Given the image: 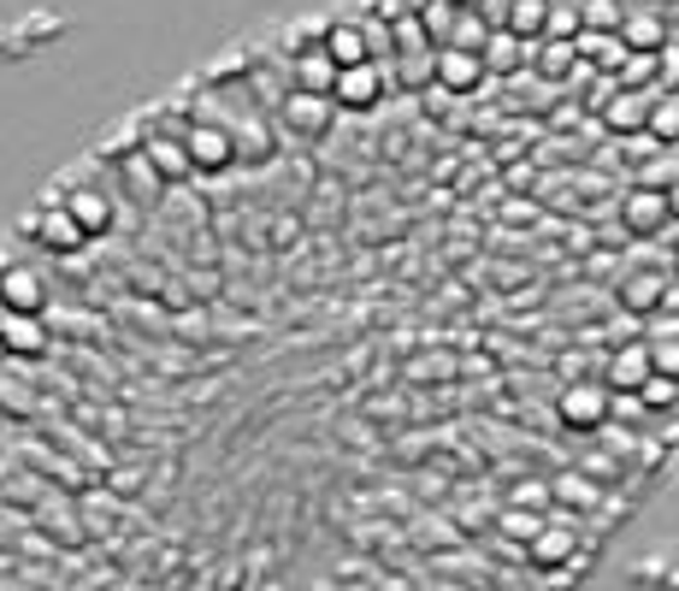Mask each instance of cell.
Wrapping results in <instances>:
<instances>
[{"instance_id": "obj_25", "label": "cell", "mask_w": 679, "mask_h": 591, "mask_svg": "<svg viewBox=\"0 0 679 591\" xmlns=\"http://www.w3.org/2000/svg\"><path fill=\"white\" fill-rule=\"evenodd\" d=\"M550 497H568V503H580V509H597V503H603V492H597V485H585L580 473H556Z\"/></svg>"}, {"instance_id": "obj_8", "label": "cell", "mask_w": 679, "mask_h": 591, "mask_svg": "<svg viewBox=\"0 0 679 591\" xmlns=\"http://www.w3.org/2000/svg\"><path fill=\"white\" fill-rule=\"evenodd\" d=\"M526 544H532V562H538V568H561V562H573V551H580V527L561 515V521H544Z\"/></svg>"}, {"instance_id": "obj_12", "label": "cell", "mask_w": 679, "mask_h": 591, "mask_svg": "<svg viewBox=\"0 0 679 591\" xmlns=\"http://www.w3.org/2000/svg\"><path fill=\"white\" fill-rule=\"evenodd\" d=\"M0 302H7L12 314H41L48 308V279H41L36 267H12L7 279H0Z\"/></svg>"}, {"instance_id": "obj_9", "label": "cell", "mask_w": 679, "mask_h": 591, "mask_svg": "<svg viewBox=\"0 0 679 591\" xmlns=\"http://www.w3.org/2000/svg\"><path fill=\"white\" fill-rule=\"evenodd\" d=\"M60 208L78 220L83 237H107V231H112V196L107 190H65Z\"/></svg>"}, {"instance_id": "obj_16", "label": "cell", "mask_w": 679, "mask_h": 591, "mask_svg": "<svg viewBox=\"0 0 679 591\" xmlns=\"http://www.w3.org/2000/svg\"><path fill=\"white\" fill-rule=\"evenodd\" d=\"M620 42H627L632 54H656L662 42H668V24H662V12H627V19H620V31H615Z\"/></svg>"}, {"instance_id": "obj_19", "label": "cell", "mask_w": 679, "mask_h": 591, "mask_svg": "<svg viewBox=\"0 0 679 591\" xmlns=\"http://www.w3.org/2000/svg\"><path fill=\"white\" fill-rule=\"evenodd\" d=\"M620 302H627L632 314H656L662 302H668V279H662V272H632V279L620 284Z\"/></svg>"}, {"instance_id": "obj_10", "label": "cell", "mask_w": 679, "mask_h": 591, "mask_svg": "<svg viewBox=\"0 0 679 591\" xmlns=\"http://www.w3.org/2000/svg\"><path fill=\"white\" fill-rule=\"evenodd\" d=\"M31 237L41 243V249H60V255H78L83 243H90V237L78 231V220H71V213L60 208V201H53V208H41L36 220H31Z\"/></svg>"}, {"instance_id": "obj_17", "label": "cell", "mask_w": 679, "mask_h": 591, "mask_svg": "<svg viewBox=\"0 0 679 591\" xmlns=\"http://www.w3.org/2000/svg\"><path fill=\"white\" fill-rule=\"evenodd\" d=\"M644 113H650V90H615L609 101H603V125L609 131H644Z\"/></svg>"}, {"instance_id": "obj_5", "label": "cell", "mask_w": 679, "mask_h": 591, "mask_svg": "<svg viewBox=\"0 0 679 591\" xmlns=\"http://www.w3.org/2000/svg\"><path fill=\"white\" fill-rule=\"evenodd\" d=\"M272 113H278V119L290 125L296 137H308V142H313V137H325V131H331V119H337L331 95H308V90H284Z\"/></svg>"}, {"instance_id": "obj_18", "label": "cell", "mask_w": 679, "mask_h": 591, "mask_svg": "<svg viewBox=\"0 0 679 591\" xmlns=\"http://www.w3.org/2000/svg\"><path fill=\"white\" fill-rule=\"evenodd\" d=\"M119 184H124V190L136 196V201H160V190H166V178L148 166V154H142V149L119 161Z\"/></svg>"}, {"instance_id": "obj_4", "label": "cell", "mask_w": 679, "mask_h": 591, "mask_svg": "<svg viewBox=\"0 0 679 591\" xmlns=\"http://www.w3.org/2000/svg\"><path fill=\"white\" fill-rule=\"evenodd\" d=\"M485 78H490V71H485V54L479 48H431V83H438V90L473 95Z\"/></svg>"}, {"instance_id": "obj_35", "label": "cell", "mask_w": 679, "mask_h": 591, "mask_svg": "<svg viewBox=\"0 0 679 591\" xmlns=\"http://www.w3.org/2000/svg\"><path fill=\"white\" fill-rule=\"evenodd\" d=\"M0 355H7V350H0Z\"/></svg>"}, {"instance_id": "obj_20", "label": "cell", "mask_w": 679, "mask_h": 591, "mask_svg": "<svg viewBox=\"0 0 679 591\" xmlns=\"http://www.w3.org/2000/svg\"><path fill=\"white\" fill-rule=\"evenodd\" d=\"M573 54H585V60H597L603 71H620V60H627V42H620L615 31H580L573 36Z\"/></svg>"}, {"instance_id": "obj_33", "label": "cell", "mask_w": 679, "mask_h": 591, "mask_svg": "<svg viewBox=\"0 0 679 591\" xmlns=\"http://www.w3.org/2000/svg\"><path fill=\"white\" fill-rule=\"evenodd\" d=\"M526 503H550V480H520L514 485V509H526Z\"/></svg>"}, {"instance_id": "obj_11", "label": "cell", "mask_w": 679, "mask_h": 591, "mask_svg": "<svg viewBox=\"0 0 679 591\" xmlns=\"http://www.w3.org/2000/svg\"><path fill=\"white\" fill-rule=\"evenodd\" d=\"M331 78H337V66H331V54L320 48V42H308V48L290 54V90L331 95Z\"/></svg>"}, {"instance_id": "obj_13", "label": "cell", "mask_w": 679, "mask_h": 591, "mask_svg": "<svg viewBox=\"0 0 679 591\" xmlns=\"http://www.w3.org/2000/svg\"><path fill=\"white\" fill-rule=\"evenodd\" d=\"M142 154H148V166L166 178V190L190 178V154H183V125H178L171 137H166V131H154L148 142H142Z\"/></svg>"}, {"instance_id": "obj_28", "label": "cell", "mask_w": 679, "mask_h": 591, "mask_svg": "<svg viewBox=\"0 0 679 591\" xmlns=\"http://www.w3.org/2000/svg\"><path fill=\"white\" fill-rule=\"evenodd\" d=\"M656 66H662V48L656 54H627L620 60V90H639V83L656 78Z\"/></svg>"}, {"instance_id": "obj_15", "label": "cell", "mask_w": 679, "mask_h": 591, "mask_svg": "<svg viewBox=\"0 0 679 591\" xmlns=\"http://www.w3.org/2000/svg\"><path fill=\"white\" fill-rule=\"evenodd\" d=\"M490 19H497L509 36H544L550 0H502V7H490Z\"/></svg>"}, {"instance_id": "obj_31", "label": "cell", "mask_w": 679, "mask_h": 591, "mask_svg": "<svg viewBox=\"0 0 679 591\" xmlns=\"http://www.w3.org/2000/svg\"><path fill=\"white\" fill-rule=\"evenodd\" d=\"M438 373H455L450 355H420V362H408V379H414V385H431Z\"/></svg>"}, {"instance_id": "obj_26", "label": "cell", "mask_w": 679, "mask_h": 591, "mask_svg": "<svg viewBox=\"0 0 679 591\" xmlns=\"http://www.w3.org/2000/svg\"><path fill=\"white\" fill-rule=\"evenodd\" d=\"M639 402H644V409H674V402H679V379H668V373H650V379L639 385Z\"/></svg>"}, {"instance_id": "obj_30", "label": "cell", "mask_w": 679, "mask_h": 591, "mask_svg": "<svg viewBox=\"0 0 679 591\" xmlns=\"http://www.w3.org/2000/svg\"><path fill=\"white\" fill-rule=\"evenodd\" d=\"M650 367H656V373H668V379H679V338H674V331L650 338Z\"/></svg>"}, {"instance_id": "obj_3", "label": "cell", "mask_w": 679, "mask_h": 591, "mask_svg": "<svg viewBox=\"0 0 679 591\" xmlns=\"http://www.w3.org/2000/svg\"><path fill=\"white\" fill-rule=\"evenodd\" d=\"M183 154H190V172H213L219 178V172L237 166V137L213 119H190L183 125Z\"/></svg>"}, {"instance_id": "obj_6", "label": "cell", "mask_w": 679, "mask_h": 591, "mask_svg": "<svg viewBox=\"0 0 679 591\" xmlns=\"http://www.w3.org/2000/svg\"><path fill=\"white\" fill-rule=\"evenodd\" d=\"M668 190L662 184H639V190H627L620 201V225L632 231V237H656V231H668Z\"/></svg>"}, {"instance_id": "obj_7", "label": "cell", "mask_w": 679, "mask_h": 591, "mask_svg": "<svg viewBox=\"0 0 679 591\" xmlns=\"http://www.w3.org/2000/svg\"><path fill=\"white\" fill-rule=\"evenodd\" d=\"M650 373H656L650 367V338H627L609 362H603V385H609V391H639Z\"/></svg>"}, {"instance_id": "obj_32", "label": "cell", "mask_w": 679, "mask_h": 591, "mask_svg": "<svg viewBox=\"0 0 679 591\" xmlns=\"http://www.w3.org/2000/svg\"><path fill=\"white\" fill-rule=\"evenodd\" d=\"M538 527H544V521H538L532 509H509V515H502V532H514V539H532Z\"/></svg>"}, {"instance_id": "obj_23", "label": "cell", "mask_w": 679, "mask_h": 591, "mask_svg": "<svg viewBox=\"0 0 679 591\" xmlns=\"http://www.w3.org/2000/svg\"><path fill=\"white\" fill-rule=\"evenodd\" d=\"M420 24H426V36H431V48H443L455 31V0H431V7H420Z\"/></svg>"}, {"instance_id": "obj_22", "label": "cell", "mask_w": 679, "mask_h": 591, "mask_svg": "<svg viewBox=\"0 0 679 591\" xmlns=\"http://www.w3.org/2000/svg\"><path fill=\"white\" fill-rule=\"evenodd\" d=\"M644 137L650 142H679V95H662V101H650V113H644Z\"/></svg>"}, {"instance_id": "obj_1", "label": "cell", "mask_w": 679, "mask_h": 591, "mask_svg": "<svg viewBox=\"0 0 679 591\" xmlns=\"http://www.w3.org/2000/svg\"><path fill=\"white\" fill-rule=\"evenodd\" d=\"M609 414H615V391H609V385H597V379L561 385V397H556V421L561 426L597 432V426H609Z\"/></svg>"}, {"instance_id": "obj_14", "label": "cell", "mask_w": 679, "mask_h": 591, "mask_svg": "<svg viewBox=\"0 0 679 591\" xmlns=\"http://www.w3.org/2000/svg\"><path fill=\"white\" fill-rule=\"evenodd\" d=\"M320 48L331 54V66H360V60H372V48H367V31H360V19H337L331 31L320 36Z\"/></svg>"}, {"instance_id": "obj_29", "label": "cell", "mask_w": 679, "mask_h": 591, "mask_svg": "<svg viewBox=\"0 0 679 591\" xmlns=\"http://www.w3.org/2000/svg\"><path fill=\"white\" fill-rule=\"evenodd\" d=\"M544 36L573 42V36H580V7H568V0H550V19H544Z\"/></svg>"}, {"instance_id": "obj_27", "label": "cell", "mask_w": 679, "mask_h": 591, "mask_svg": "<svg viewBox=\"0 0 679 591\" xmlns=\"http://www.w3.org/2000/svg\"><path fill=\"white\" fill-rule=\"evenodd\" d=\"M620 19H627V12H620V0H585V7H580L585 31H620Z\"/></svg>"}, {"instance_id": "obj_34", "label": "cell", "mask_w": 679, "mask_h": 591, "mask_svg": "<svg viewBox=\"0 0 679 591\" xmlns=\"http://www.w3.org/2000/svg\"><path fill=\"white\" fill-rule=\"evenodd\" d=\"M668 213L679 220V184H668Z\"/></svg>"}, {"instance_id": "obj_2", "label": "cell", "mask_w": 679, "mask_h": 591, "mask_svg": "<svg viewBox=\"0 0 679 591\" xmlns=\"http://www.w3.org/2000/svg\"><path fill=\"white\" fill-rule=\"evenodd\" d=\"M384 83H390V66H379V60L337 66V78H331V107L337 113H372L384 101Z\"/></svg>"}, {"instance_id": "obj_21", "label": "cell", "mask_w": 679, "mask_h": 591, "mask_svg": "<svg viewBox=\"0 0 679 591\" xmlns=\"http://www.w3.org/2000/svg\"><path fill=\"white\" fill-rule=\"evenodd\" d=\"M426 48H431V36H426L420 12H396V19H390V60H396V54H426Z\"/></svg>"}, {"instance_id": "obj_24", "label": "cell", "mask_w": 679, "mask_h": 591, "mask_svg": "<svg viewBox=\"0 0 679 591\" xmlns=\"http://www.w3.org/2000/svg\"><path fill=\"white\" fill-rule=\"evenodd\" d=\"M573 60H580V54H573V42H561V36H550L538 48V71H544V78H568Z\"/></svg>"}]
</instances>
